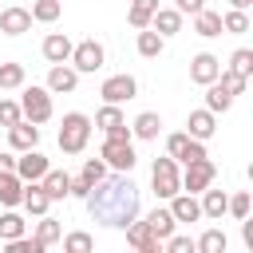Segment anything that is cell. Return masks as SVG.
<instances>
[{
  "instance_id": "cell-16",
  "label": "cell",
  "mask_w": 253,
  "mask_h": 253,
  "mask_svg": "<svg viewBox=\"0 0 253 253\" xmlns=\"http://www.w3.org/2000/svg\"><path fill=\"white\" fill-rule=\"evenodd\" d=\"M36 142H40V126H36V123H24V119H20V123L8 126V146H12V150H32Z\"/></svg>"
},
{
  "instance_id": "cell-18",
  "label": "cell",
  "mask_w": 253,
  "mask_h": 253,
  "mask_svg": "<svg viewBox=\"0 0 253 253\" xmlns=\"http://www.w3.org/2000/svg\"><path fill=\"white\" fill-rule=\"evenodd\" d=\"M20 198H24V178L16 174V170H0V206H20Z\"/></svg>"
},
{
  "instance_id": "cell-42",
  "label": "cell",
  "mask_w": 253,
  "mask_h": 253,
  "mask_svg": "<svg viewBox=\"0 0 253 253\" xmlns=\"http://www.w3.org/2000/svg\"><path fill=\"white\" fill-rule=\"evenodd\" d=\"M4 245H8V253H43V245L36 237H24V233L12 237V241H4Z\"/></svg>"
},
{
  "instance_id": "cell-14",
  "label": "cell",
  "mask_w": 253,
  "mask_h": 253,
  "mask_svg": "<svg viewBox=\"0 0 253 253\" xmlns=\"http://www.w3.org/2000/svg\"><path fill=\"white\" fill-rule=\"evenodd\" d=\"M28 28H32V12H28V8L12 4V8L0 12V32H4V36H24Z\"/></svg>"
},
{
  "instance_id": "cell-6",
  "label": "cell",
  "mask_w": 253,
  "mask_h": 253,
  "mask_svg": "<svg viewBox=\"0 0 253 253\" xmlns=\"http://www.w3.org/2000/svg\"><path fill=\"white\" fill-rule=\"evenodd\" d=\"M103 59H107V51H103L99 40H79V43L71 47V67H75L79 75H95V71L103 67Z\"/></svg>"
},
{
  "instance_id": "cell-24",
  "label": "cell",
  "mask_w": 253,
  "mask_h": 253,
  "mask_svg": "<svg viewBox=\"0 0 253 253\" xmlns=\"http://www.w3.org/2000/svg\"><path fill=\"white\" fill-rule=\"evenodd\" d=\"M20 206L28 210V213H47V206H51V198L43 194V186L40 182H24V198H20Z\"/></svg>"
},
{
  "instance_id": "cell-25",
  "label": "cell",
  "mask_w": 253,
  "mask_h": 253,
  "mask_svg": "<svg viewBox=\"0 0 253 253\" xmlns=\"http://www.w3.org/2000/svg\"><path fill=\"white\" fill-rule=\"evenodd\" d=\"M225 202H229L225 190H210V186H206V190H202V202H198V206H202V217L221 221V217H225Z\"/></svg>"
},
{
  "instance_id": "cell-7",
  "label": "cell",
  "mask_w": 253,
  "mask_h": 253,
  "mask_svg": "<svg viewBox=\"0 0 253 253\" xmlns=\"http://www.w3.org/2000/svg\"><path fill=\"white\" fill-rule=\"evenodd\" d=\"M213 174H217V166L210 162V154H206V158H194V162H186L182 190H186V194H202L206 186H213Z\"/></svg>"
},
{
  "instance_id": "cell-46",
  "label": "cell",
  "mask_w": 253,
  "mask_h": 253,
  "mask_svg": "<svg viewBox=\"0 0 253 253\" xmlns=\"http://www.w3.org/2000/svg\"><path fill=\"white\" fill-rule=\"evenodd\" d=\"M0 170H16V158L8 150H0Z\"/></svg>"
},
{
  "instance_id": "cell-21",
  "label": "cell",
  "mask_w": 253,
  "mask_h": 253,
  "mask_svg": "<svg viewBox=\"0 0 253 253\" xmlns=\"http://www.w3.org/2000/svg\"><path fill=\"white\" fill-rule=\"evenodd\" d=\"M40 186H43V194L51 198V202H63L67 198V186H71V174H63V170H43V178H40Z\"/></svg>"
},
{
  "instance_id": "cell-33",
  "label": "cell",
  "mask_w": 253,
  "mask_h": 253,
  "mask_svg": "<svg viewBox=\"0 0 253 253\" xmlns=\"http://www.w3.org/2000/svg\"><path fill=\"white\" fill-rule=\"evenodd\" d=\"M28 12H32V20H40V24H51V20H59V12H63V0H36Z\"/></svg>"
},
{
  "instance_id": "cell-30",
  "label": "cell",
  "mask_w": 253,
  "mask_h": 253,
  "mask_svg": "<svg viewBox=\"0 0 253 253\" xmlns=\"http://www.w3.org/2000/svg\"><path fill=\"white\" fill-rule=\"evenodd\" d=\"M154 8H158V0H130V12H126L130 28H150V16H154Z\"/></svg>"
},
{
  "instance_id": "cell-2",
  "label": "cell",
  "mask_w": 253,
  "mask_h": 253,
  "mask_svg": "<svg viewBox=\"0 0 253 253\" xmlns=\"http://www.w3.org/2000/svg\"><path fill=\"white\" fill-rule=\"evenodd\" d=\"M99 158L107 162V170H123V174H130V170H134V162H138L134 142H130V126L103 134V150H99Z\"/></svg>"
},
{
  "instance_id": "cell-13",
  "label": "cell",
  "mask_w": 253,
  "mask_h": 253,
  "mask_svg": "<svg viewBox=\"0 0 253 253\" xmlns=\"http://www.w3.org/2000/svg\"><path fill=\"white\" fill-rule=\"evenodd\" d=\"M43 170H47V158H43L36 146H32V150H20V158H16V174H20L24 182H40Z\"/></svg>"
},
{
  "instance_id": "cell-41",
  "label": "cell",
  "mask_w": 253,
  "mask_h": 253,
  "mask_svg": "<svg viewBox=\"0 0 253 253\" xmlns=\"http://www.w3.org/2000/svg\"><path fill=\"white\" fill-rule=\"evenodd\" d=\"M217 83H221V87H225V91H229V95H241V91H245V83H249V79H245V75H233V71H229V67H225V71H217Z\"/></svg>"
},
{
  "instance_id": "cell-23",
  "label": "cell",
  "mask_w": 253,
  "mask_h": 253,
  "mask_svg": "<svg viewBox=\"0 0 253 253\" xmlns=\"http://www.w3.org/2000/svg\"><path fill=\"white\" fill-rule=\"evenodd\" d=\"M158 130H162V119H158L154 111H142V115L130 123V138H142V142H154Z\"/></svg>"
},
{
  "instance_id": "cell-36",
  "label": "cell",
  "mask_w": 253,
  "mask_h": 253,
  "mask_svg": "<svg viewBox=\"0 0 253 253\" xmlns=\"http://www.w3.org/2000/svg\"><path fill=\"white\" fill-rule=\"evenodd\" d=\"M59 241H63V249H67V253H91V249H95V237H91V233H83V229H75V233L59 237Z\"/></svg>"
},
{
  "instance_id": "cell-31",
  "label": "cell",
  "mask_w": 253,
  "mask_h": 253,
  "mask_svg": "<svg viewBox=\"0 0 253 253\" xmlns=\"http://www.w3.org/2000/svg\"><path fill=\"white\" fill-rule=\"evenodd\" d=\"M146 225H150V229H154V233H158V237L166 241V237L174 233V225H178V221H174V213H170V210H162V206H158V210H150Z\"/></svg>"
},
{
  "instance_id": "cell-12",
  "label": "cell",
  "mask_w": 253,
  "mask_h": 253,
  "mask_svg": "<svg viewBox=\"0 0 253 253\" xmlns=\"http://www.w3.org/2000/svg\"><path fill=\"white\" fill-rule=\"evenodd\" d=\"M217 71H221V59H217V55H210V51H198V55L190 59V79H194V83H202V87H206V83H213V79H217Z\"/></svg>"
},
{
  "instance_id": "cell-29",
  "label": "cell",
  "mask_w": 253,
  "mask_h": 253,
  "mask_svg": "<svg viewBox=\"0 0 253 253\" xmlns=\"http://www.w3.org/2000/svg\"><path fill=\"white\" fill-rule=\"evenodd\" d=\"M194 249H198V253H225V249H229V237H225L221 229H206V233L194 241Z\"/></svg>"
},
{
  "instance_id": "cell-15",
  "label": "cell",
  "mask_w": 253,
  "mask_h": 253,
  "mask_svg": "<svg viewBox=\"0 0 253 253\" xmlns=\"http://www.w3.org/2000/svg\"><path fill=\"white\" fill-rule=\"evenodd\" d=\"M186 126H190V130H186L190 138L206 142V138H213V130H217V115H213V111H206V107H202V111H190Z\"/></svg>"
},
{
  "instance_id": "cell-8",
  "label": "cell",
  "mask_w": 253,
  "mask_h": 253,
  "mask_svg": "<svg viewBox=\"0 0 253 253\" xmlns=\"http://www.w3.org/2000/svg\"><path fill=\"white\" fill-rule=\"evenodd\" d=\"M166 154L186 166V162H194V158H206V146H202L198 138H190L186 130H174V134H166Z\"/></svg>"
},
{
  "instance_id": "cell-27",
  "label": "cell",
  "mask_w": 253,
  "mask_h": 253,
  "mask_svg": "<svg viewBox=\"0 0 253 253\" xmlns=\"http://www.w3.org/2000/svg\"><path fill=\"white\" fill-rule=\"evenodd\" d=\"M95 126H99L103 134H111V130H123V126H126V119H123L119 103H103V107H99V115H95Z\"/></svg>"
},
{
  "instance_id": "cell-5",
  "label": "cell",
  "mask_w": 253,
  "mask_h": 253,
  "mask_svg": "<svg viewBox=\"0 0 253 253\" xmlns=\"http://www.w3.org/2000/svg\"><path fill=\"white\" fill-rule=\"evenodd\" d=\"M20 115L28 119V123H47L51 119V91L47 87H28L24 95H20Z\"/></svg>"
},
{
  "instance_id": "cell-39",
  "label": "cell",
  "mask_w": 253,
  "mask_h": 253,
  "mask_svg": "<svg viewBox=\"0 0 253 253\" xmlns=\"http://www.w3.org/2000/svg\"><path fill=\"white\" fill-rule=\"evenodd\" d=\"M249 206H253V202H249V190H237V194H229V202H225V213L241 221V217L249 213Z\"/></svg>"
},
{
  "instance_id": "cell-32",
  "label": "cell",
  "mask_w": 253,
  "mask_h": 253,
  "mask_svg": "<svg viewBox=\"0 0 253 253\" xmlns=\"http://www.w3.org/2000/svg\"><path fill=\"white\" fill-rule=\"evenodd\" d=\"M63 237V229H59V221L55 217H47V213H40V225H36V241L47 249V245H55Z\"/></svg>"
},
{
  "instance_id": "cell-34",
  "label": "cell",
  "mask_w": 253,
  "mask_h": 253,
  "mask_svg": "<svg viewBox=\"0 0 253 253\" xmlns=\"http://www.w3.org/2000/svg\"><path fill=\"white\" fill-rule=\"evenodd\" d=\"M221 32H229V36H245V32H249V16H245L241 8H229V12L221 16Z\"/></svg>"
},
{
  "instance_id": "cell-26",
  "label": "cell",
  "mask_w": 253,
  "mask_h": 253,
  "mask_svg": "<svg viewBox=\"0 0 253 253\" xmlns=\"http://www.w3.org/2000/svg\"><path fill=\"white\" fill-rule=\"evenodd\" d=\"M194 32H198L202 40H213V36H221V12H210V8L194 12Z\"/></svg>"
},
{
  "instance_id": "cell-43",
  "label": "cell",
  "mask_w": 253,
  "mask_h": 253,
  "mask_svg": "<svg viewBox=\"0 0 253 253\" xmlns=\"http://www.w3.org/2000/svg\"><path fill=\"white\" fill-rule=\"evenodd\" d=\"M24 115H20V103L16 99H0V126H12V123H20Z\"/></svg>"
},
{
  "instance_id": "cell-47",
  "label": "cell",
  "mask_w": 253,
  "mask_h": 253,
  "mask_svg": "<svg viewBox=\"0 0 253 253\" xmlns=\"http://www.w3.org/2000/svg\"><path fill=\"white\" fill-rule=\"evenodd\" d=\"M249 4H253V0H229V8H241V12H245Z\"/></svg>"
},
{
  "instance_id": "cell-35",
  "label": "cell",
  "mask_w": 253,
  "mask_h": 253,
  "mask_svg": "<svg viewBox=\"0 0 253 253\" xmlns=\"http://www.w3.org/2000/svg\"><path fill=\"white\" fill-rule=\"evenodd\" d=\"M24 229H28V221H24L20 213H12V210H8V213H0V241H12V237H20Z\"/></svg>"
},
{
  "instance_id": "cell-19",
  "label": "cell",
  "mask_w": 253,
  "mask_h": 253,
  "mask_svg": "<svg viewBox=\"0 0 253 253\" xmlns=\"http://www.w3.org/2000/svg\"><path fill=\"white\" fill-rule=\"evenodd\" d=\"M150 28H154L158 36H178V32H182V12H178V8H154Z\"/></svg>"
},
{
  "instance_id": "cell-44",
  "label": "cell",
  "mask_w": 253,
  "mask_h": 253,
  "mask_svg": "<svg viewBox=\"0 0 253 253\" xmlns=\"http://www.w3.org/2000/svg\"><path fill=\"white\" fill-rule=\"evenodd\" d=\"M162 245H166L170 253H194V237H186V233H170Z\"/></svg>"
},
{
  "instance_id": "cell-28",
  "label": "cell",
  "mask_w": 253,
  "mask_h": 253,
  "mask_svg": "<svg viewBox=\"0 0 253 253\" xmlns=\"http://www.w3.org/2000/svg\"><path fill=\"white\" fill-rule=\"evenodd\" d=\"M206 87H210V91H206V111H213V115H217V111H229V107H233V95H229L217 79H213V83H206Z\"/></svg>"
},
{
  "instance_id": "cell-37",
  "label": "cell",
  "mask_w": 253,
  "mask_h": 253,
  "mask_svg": "<svg viewBox=\"0 0 253 253\" xmlns=\"http://www.w3.org/2000/svg\"><path fill=\"white\" fill-rule=\"evenodd\" d=\"M24 87V63H0V91Z\"/></svg>"
},
{
  "instance_id": "cell-10",
  "label": "cell",
  "mask_w": 253,
  "mask_h": 253,
  "mask_svg": "<svg viewBox=\"0 0 253 253\" xmlns=\"http://www.w3.org/2000/svg\"><path fill=\"white\" fill-rule=\"evenodd\" d=\"M126 229V245H134L138 253H158L162 249V237L146 225V221H130V225H123Z\"/></svg>"
},
{
  "instance_id": "cell-22",
  "label": "cell",
  "mask_w": 253,
  "mask_h": 253,
  "mask_svg": "<svg viewBox=\"0 0 253 253\" xmlns=\"http://www.w3.org/2000/svg\"><path fill=\"white\" fill-rule=\"evenodd\" d=\"M134 47H138V55H142V59H158V55H162V47H166V36H158L154 28H138Z\"/></svg>"
},
{
  "instance_id": "cell-4",
  "label": "cell",
  "mask_w": 253,
  "mask_h": 253,
  "mask_svg": "<svg viewBox=\"0 0 253 253\" xmlns=\"http://www.w3.org/2000/svg\"><path fill=\"white\" fill-rule=\"evenodd\" d=\"M150 186H154V194L158 198H174L178 190H182V174H178V162L166 154V158H154V166H150Z\"/></svg>"
},
{
  "instance_id": "cell-3",
  "label": "cell",
  "mask_w": 253,
  "mask_h": 253,
  "mask_svg": "<svg viewBox=\"0 0 253 253\" xmlns=\"http://www.w3.org/2000/svg\"><path fill=\"white\" fill-rule=\"evenodd\" d=\"M87 138H91V119L83 111H67L63 123H59V150L63 154H83Z\"/></svg>"
},
{
  "instance_id": "cell-1",
  "label": "cell",
  "mask_w": 253,
  "mask_h": 253,
  "mask_svg": "<svg viewBox=\"0 0 253 253\" xmlns=\"http://www.w3.org/2000/svg\"><path fill=\"white\" fill-rule=\"evenodd\" d=\"M83 206H87V213H91L95 221L123 229V225H130V221L138 217V186L130 182V174L115 170V174L99 178V182L87 190Z\"/></svg>"
},
{
  "instance_id": "cell-40",
  "label": "cell",
  "mask_w": 253,
  "mask_h": 253,
  "mask_svg": "<svg viewBox=\"0 0 253 253\" xmlns=\"http://www.w3.org/2000/svg\"><path fill=\"white\" fill-rule=\"evenodd\" d=\"M79 178L95 186L99 178H107V162H103V158H87V162H83V170H79Z\"/></svg>"
},
{
  "instance_id": "cell-45",
  "label": "cell",
  "mask_w": 253,
  "mask_h": 253,
  "mask_svg": "<svg viewBox=\"0 0 253 253\" xmlns=\"http://www.w3.org/2000/svg\"><path fill=\"white\" fill-rule=\"evenodd\" d=\"M206 8V0H178V12L182 16H194V12H202Z\"/></svg>"
},
{
  "instance_id": "cell-11",
  "label": "cell",
  "mask_w": 253,
  "mask_h": 253,
  "mask_svg": "<svg viewBox=\"0 0 253 253\" xmlns=\"http://www.w3.org/2000/svg\"><path fill=\"white\" fill-rule=\"evenodd\" d=\"M75 87H79V71L67 67V63H51V71H47V91H51V95H71Z\"/></svg>"
},
{
  "instance_id": "cell-9",
  "label": "cell",
  "mask_w": 253,
  "mask_h": 253,
  "mask_svg": "<svg viewBox=\"0 0 253 253\" xmlns=\"http://www.w3.org/2000/svg\"><path fill=\"white\" fill-rule=\"evenodd\" d=\"M99 95H103V103H126V99H134L138 95V79L134 75H107L103 79V87H99Z\"/></svg>"
},
{
  "instance_id": "cell-20",
  "label": "cell",
  "mask_w": 253,
  "mask_h": 253,
  "mask_svg": "<svg viewBox=\"0 0 253 253\" xmlns=\"http://www.w3.org/2000/svg\"><path fill=\"white\" fill-rule=\"evenodd\" d=\"M71 47H75V43H71L63 32H51V36L43 40V59H47V63H67V59H71Z\"/></svg>"
},
{
  "instance_id": "cell-38",
  "label": "cell",
  "mask_w": 253,
  "mask_h": 253,
  "mask_svg": "<svg viewBox=\"0 0 253 253\" xmlns=\"http://www.w3.org/2000/svg\"><path fill=\"white\" fill-rule=\"evenodd\" d=\"M229 71L249 79V75H253V51H249V47H237V51L229 55Z\"/></svg>"
},
{
  "instance_id": "cell-17",
  "label": "cell",
  "mask_w": 253,
  "mask_h": 253,
  "mask_svg": "<svg viewBox=\"0 0 253 253\" xmlns=\"http://www.w3.org/2000/svg\"><path fill=\"white\" fill-rule=\"evenodd\" d=\"M166 202H170L166 210L174 213V221H198V217H202V206H198V198H194V194H182V190H178V194H174V198H166Z\"/></svg>"
}]
</instances>
